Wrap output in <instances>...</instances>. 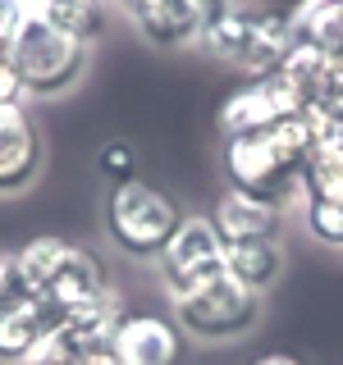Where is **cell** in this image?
I'll list each match as a JSON object with an SVG mask.
<instances>
[{
	"instance_id": "obj_1",
	"label": "cell",
	"mask_w": 343,
	"mask_h": 365,
	"mask_svg": "<svg viewBox=\"0 0 343 365\" xmlns=\"http://www.w3.org/2000/svg\"><path fill=\"white\" fill-rule=\"evenodd\" d=\"M307 151H312V128H307V114H297V119H284L261 133L224 137L220 169H224L229 187L266 197L274 205H289L293 197H302Z\"/></svg>"
},
{
	"instance_id": "obj_2",
	"label": "cell",
	"mask_w": 343,
	"mask_h": 365,
	"mask_svg": "<svg viewBox=\"0 0 343 365\" xmlns=\"http://www.w3.org/2000/svg\"><path fill=\"white\" fill-rule=\"evenodd\" d=\"M9 68L19 73L23 96L28 101H51L64 96L83 83L87 60H91V41L74 37V32L55 28L37 5L23 9V19L9 32Z\"/></svg>"
},
{
	"instance_id": "obj_3",
	"label": "cell",
	"mask_w": 343,
	"mask_h": 365,
	"mask_svg": "<svg viewBox=\"0 0 343 365\" xmlns=\"http://www.w3.org/2000/svg\"><path fill=\"white\" fill-rule=\"evenodd\" d=\"M101 220H106V237L119 256L156 260L174 237V228L183 224V205L156 182L129 178V182H110Z\"/></svg>"
},
{
	"instance_id": "obj_4",
	"label": "cell",
	"mask_w": 343,
	"mask_h": 365,
	"mask_svg": "<svg viewBox=\"0 0 343 365\" xmlns=\"http://www.w3.org/2000/svg\"><path fill=\"white\" fill-rule=\"evenodd\" d=\"M14 256H19L23 279L32 283V292L46 297V302H55L60 311L87 306V302H96L101 292H110L106 265H101L87 247L69 242V237L41 233V237H32V242H23Z\"/></svg>"
},
{
	"instance_id": "obj_5",
	"label": "cell",
	"mask_w": 343,
	"mask_h": 365,
	"mask_svg": "<svg viewBox=\"0 0 343 365\" xmlns=\"http://www.w3.org/2000/svg\"><path fill=\"white\" fill-rule=\"evenodd\" d=\"M169 315L183 329V338L197 342H238L266 315V292H252L247 283H238L234 274H215L211 283L192 292L169 297Z\"/></svg>"
},
{
	"instance_id": "obj_6",
	"label": "cell",
	"mask_w": 343,
	"mask_h": 365,
	"mask_svg": "<svg viewBox=\"0 0 343 365\" xmlns=\"http://www.w3.org/2000/svg\"><path fill=\"white\" fill-rule=\"evenodd\" d=\"M156 274L169 297L192 292L202 283H211L215 274H224V237L215 233L211 215H183L174 237L156 256Z\"/></svg>"
},
{
	"instance_id": "obj_7",
	"label": "cell",
	"mask_w": 343,
	"mask_h": 365,
	"mask_svg": "<svg viewBox=\"0 0 343 365\" xmlns=\"http://www.w3.org/2000/svg\"><path fill=\"white\" fill-rule=\"evenodd\" d=\"M297 114H307V101L279 73H270V78H243L220 101L215 123H220V137H243V133L274 128L284 119H297Z\"/></svg>"
},
{
	"instance_id": "obj_8",
	"label": "cell",
	"mask_w": 343,
	"mask_h": 365,
	"mask_svg": "<svg viewBox=\"0 0 343 365\" xmlns=\"http://www.w3.org/2000/svg\"><path fill=\"white\" fill-rule=\"evenodd\" d=\"M46 169V142L28 101L0 106V197H19Z\"/></svg>"
},
{
	"instance_id": "obj_9",
	"label": "cell",
	"mask_w": 343,
	"mask_h": 365,
	"mask_svg": "<svg viewBox=\"0 0 343 365\" xmlns=\"http://www.w3.org/2000/svg\"><path fill=\"white\" fill-rule=\"evenodd\" d=\"M110 351L119 365H174L183 351V329L174 324V315L124 311L119 324H114Z\"/></svg>"
},
{
	"instance_id": "obj_10",
	"label": "cell",
	"mask_w": 343,
	"mask_h": 365,
	"mask_svg": "<svg viewBox=\"0 0 343 365\" xmlns=\"http://www.w3.org/2000/svg\"><path fill=\"white\" fill-rule=\"evenodd\" d=\"M206 215H211L215 233L224 237V247L279 242V233H284V205H274L266 197H252V192H238V187H224Z\"/></svg>"
},
{
	"instance_id": "obj_11",
	"label": "cell",
	"mask_w": 343,
	"mask_h": 365,
	"mask_svg": "<svg viewBox=\"0 0 343 365\" xmlns=\"http://www.w3.org/2000/svg\"><path fill=\"white\" fill-rule=\"evenodd\" d=\"M124 9V19L133 23V32L146 46L160 51H179L202 37V9L197 0H114Z\"/></svg>"
},
{
	"instance_id": "obj_12",
	"label": "cell",
	"mask_w": 343,
	"mask_h": 365,
	"mask_svg": "<svg viewBox=\"0 0 343 365\" xmlns=\"http://www.w3.org/2000/svg\"><path fill=\"white\" fill-rule=\"evenodd\" d=\"M64 311L46 297H28L0 311V365H28L46 347V338L60 329Z\"/></svg>"
},
{
	"instance_id": "obj_13",
	"label": "cell",
	"mask_w": 343,
	"mask_h": 365,
	"mask_svg": "<svg viewBox=\"0 0 343 365\" xmlns=\"http://www.w3.org/2000/svg\"><path fill=\"white\" fill-rule=\"evenodd\" d=\"M289 14L297 41L320 46L325 55L343 60V0H297Z\"/></svg>"
},
{
	"instance_id": "obj_14",
	"label": "cell",
	"mask_w": 343,
	"mask_h": 365,
	"mask_svg": "<svg viewBox=\"0 0 343 365\" xmlns=\"http://www.w3.org/2000/svg\"><path fill=\"white\" fill-rule=\"evenodd\" d=\"M224 269L252 292H270L284 274V247L279 242H234L224 247Z\"/></svg>"
},
{
	"instance_id": "obj_15",
	"label": "cell",
	"mask_w": 343,
	"mask_h": 365,
	"mask_svg": "<svg viewBox=\"0 0 343 365\" xmlns=\"http://www.w3.org/2000/svg\"><path fill=\"white\" fill-rule=\"evenodd\" d=\"M37 9L55 28L74 32L83 41H96L101 28H106V0H37Z\"/></svg>"
},
{
	"instance_id": "obj_16",
	"label": "cell",
	"mask_w": 343,
	"mask_h": 365,
	"mask_svg": "<svg viewBox=\"0 0 343 365\" xmlns=\"http://www.w3.org/2000/svg\"><path fill=\"white\" fill-rule=\"evenodd\" d=\"M302 224L316 242L325 247H343V201H320V197H302Z\"/></svg>"
},
{
	"instance_id": "obj_17",
	"label": "cell",
	"mask_w": 343,
	"mask_h": 365,
	"mask_svg": "<svg viewBox=\"0 0 343 365\" xmlns=\"http://www.w3.org/2000/svg\"><path fill=\"white\" fill-rule=\"evenodd\" d=\"M96 174L110 178V182H129V178H137V151H133V142L114 137V142L101 146V151H96Z\"/></svg>"
},
{
	"instance_id": "obj_18",
	"label": "cell",
	"mask_w": 343,
	"mask_h": 365,
	"mask_svg": "<svg viewBox=\"0 0 343 365\" xmlns=\"http://www.w3.org/2000/svg\"><path fill=\"white\" fill-rule=\"evenodd\" d=\"M28 297H37V292H32V283L23 279L19 256H0V311H5V306L28 302Z\"/></svg>"
},
{
	"instance_id": "obj_19",
	"label": "cell",
	"mask_w": 343,
	"mask_h": 365,
	"mask_svg": "<svg viewBox=\"0 0 343 365\" xmlns=\"http://www.w3.org/2000/svg\"><path fill=\"white\" fill-rule=\"evenodd\" d=\"M28 365H119V361H114V351H60L46 342Z\"/></svg>"
},
{
	"instance_id": "obj_20",
	"label": "cell",
	"mask_w": 343,
	"mask_h": 365,
	"mask_svg": "<svg viewBox=\"0 0 343 365\" xmlns=\"http://www.w3.org/2000/svg\"><path fill=\"white\" fill-rule=\"evenodd\" d=\"M23 9H28V0H0V60L9 55V32L23 19Z\"/></svg>"
},
{
	"instance_id": "obj_21",
	"label": "cell",
	"mask_w": 343,
	"mask_h": 365,
	"mask_svg": "<svg viewBox=\"0 0 343 365\" xmlns=\"http://www.w3.org/2000/svg\"><path fill=\"white\" fill-rule=\"evenodd\" d=\"M197 9H202V28H206V23H220L229 14H238V9H247V0H197Z\"/></svg>"
},
{
	"instance_id": "obj_22",
	"label": "cell",
	"mask_w": 343,
	"mask_h": 365,
	"mask_svg": "<svg viewBox=\"0 0 343 365\" xmlns=\"http://www.w3.org/2000/svg\"><path fill=\"white\" fill-rule=\"evenodd\" d=\"M19 101H28L23 96V83H19L14 68H9V60H0V106H19Z\"/></svg>"
},
{
	"instance_id": "obj_23",
	"label": "cell",
	"mask_w": 343,
	"mask_h": 365,
	"mask_svg": "<svg viewBox=\"0 0 343 365\" xmlns=\"http://www.w3.org/2000/svg\"><path fill=\"white\" fill-rule=\"evenodd\" d=\"M252 365H307V361L297 356V351H261Z\"/></svg>"
}]
</instances>
